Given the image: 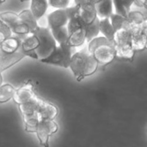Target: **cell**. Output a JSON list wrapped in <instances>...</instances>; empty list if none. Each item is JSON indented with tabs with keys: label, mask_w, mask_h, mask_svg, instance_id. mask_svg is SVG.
Returning <instances> with one entry per match:
<instances>
[{
	"label": "cell",
	"mask_w": 147,
	"mask_h": 147,
	"mask_svg": "<svg viewBox=\"0 0 147 147\" xmlns=\"http://www.w3.org/2000/svg\"><path fill=\"white\" fill-rule=\"evenodd\" d=\"M98 63L87 48L76 51L70 60L69 67L72 71L76 80L81 82L87 77L96 73L98 69Z\"/></svg>",
	"instance_id": "cell-1"
},
{
	"label": "cell",
	"mask_w": 147,
	"mask_h": 147,
	"mask_svg": "<svg viewBox=\"0 0 147 147\" xmlns=\"http://www.w3.org/2000/svg\"><path fill=\"white\" fill-rule=\"evenodd\" d=\"M87 49L100 65H108L115 59V44L104 36H97L88 42Z\"/></svg>",
	"instance_id": "cell-2"
},
{
	"label": "cell",
	"mask_w": 147,
	"mask_h": 147,
	"mask_svg": "<svg viewBox=\"0 0 147 147\" xmlns=\"http://www.w3.org/2000/svg\"><path fill=\"white\" fill-rule=\"evenodd\" d=\"M33 34H35L39 40V47L35 50V53L38 60H40L52 53V52L57 47V42L48 28L39 26Z\"/></svg>",
	"instance_id": "cell-3"
},
{
	"label": "cell",
	"mask_w": 147,
	"mask_h": 147,
	"mask_svg": "<svg viewBox=\"0 0 147 147\" xmlns=\"http://www.w3.org/2000/svg\"><path fill=\"white\" fill-rule=\"evenodd\" d=\"M75 52V48L71 47L70 46L60 47L57 45L55 49L52 52V53L49 56L40 59V61L43 64L53 65L63 68H68L71 58Z\"/></svg>",
	"instance_id": "cell-4"
},
{
	"label": "cell",
	"mask_w": 147,
	"mask_h": 147,
	"mask_svg": "<svg viewBox=\"0 0 147 147\" xmlns=\"http://www.w3.org/2000/svg\"><path fill=\"white\" fill-rule=\"evenodd\" d=\"M58 125L53 120L40 119L38 121L34 133L41 146L49 147V138L58 131Z\"/></svg>",
	"instance_id": "cell-5"
},
{
	"label": "cell",
	"mask_w": 147,
	"mask_h": 147,
	"mask_svg": "<svg viewBox=\"0 0 147 147\" xmlns=\"http://www.w3.org/2000/svg\"><path fill=\"white\" fill-rule=\"evenodd\" d=\"M68 21H69V15L66 8L58 9L51 12L47 16V22H48L49 29H54V28L65 27L67 25Z\"/></svg>",
	"instance_id": "cell-6"
},
{
	"label": "cell",
	"mask_w": 147,
	"mask_h": 147,
	"mask_svg": "<svg viewBox=\"0 0 147 147\" xmlns=\"http://www.w3.org/2000/svg\"><path fill=\"white\" fill-rule=\"evenodd\" d=\"M25 58H27V55L20 49L12 53H6L0 50V71L3 72L9 69Z\"/></svg>",
	"instance_id": "cell-7"
},
{
	"label": "cell",
	"mask_w": 147,
	"mask_h": 147,
	"mask_svg": "<svg viewBox=\"0 0 147 147\" xmlns=\"http://www.w3.org/2000/svg\"><path fill=\"white\" fill-rule=\"evenodd\" d=\"M36 96H37L34 91V85L31 81H28V83H26L17 90L16 89L13 100L15 101L16 103L19 105L32 100Z\"/></svg>",
	"instance_id": "cell-8"
},
{
	"label": "cell",
	"mask_w": 147,
	"mask_h": 147,
	"mask_svg": "<svg viewBox=\"0 0 147 147\" xmlns=\"http://www.w3.org/2000/svg\"><path fill=\"white\" fill-rule=\"evenodd\" d=\"M39 47V40L37 36L34 34H29L28 36L22 40L20 50L27 55V58H31L34 59H37V55L35 50Z\"/></svg>",
	"instance_id": "cell-9"
},
{
	"label": "cell",
	"mask_w": 147,
	"mask_h": 147,
	"mask_svg": "<svg viewBox=\"0 0 147 147\" xmlns=\"http://www.w3.org/2000/svg\"><path fill=\"white\" fill-rule=\"evenodd\" d=\"M79 19L83 25H88L92 23L98 18L96 5L90 3H86L79 6Z\"/></svg>",
	"instance_id": "cell-10"
},
{
	"label": "cell",
	"mask_w": 147,
	"mask_h": 147,
	"mask_svg": "<svg viewBox=\"0 0 147 147\" xmlns=\"http://www.w3.org/2000/svg\"><path fill=\"white\" fill-rule=\"evenodd\" d=\"M135 55V51L133 49L131 43L115 46V59L133 62Z\"/></svg>",
	"instance_id": "cell-11"
},
{
	"label": "cell",
	"mask_w": 147,
	"mask_h": 147,
	"mask_svg": "<svg viewBox=\"0 0 147 147\" xmlns=\"http://www.w3.org/2000/svg\"><path fill=\"white\" fill-rule=\"evenodd\" d=\"M85 43V32L84 27L78 28L69 33L68 45L71 47H79Z\"/></svg>",
	"instance_id": "cell-12"
},
{
	"label": "cell",
	"mask_w": 147,
	"mask_h": 147,
	"mask_svg": "<svg viewBox=\"0 0 147 147\" xmlns=\"http://www.w3.org/2000/svg\"><path fill=\"white\" fill-rule=\"evenodd\" d=\"M22 40L16 36H9L0 44V50L6 53H12L19 50Z\"/></svg>",
	"instance_id": "cell-13"
},
{
	"label": "cell",
	"mask_w": 147,
	"mask_h": 147,
	"mask_svg": "<svg viewBox=\"0 0 147 147\" xmlns=\"http://www.w3.org/2000/svg\"><path fill=\"white\" fill-rule=\"evenodd\" d=\"M30 9L29 10L34 16V18L38 21L47 12L48 8L47 0H30Z\"/></svg>",
	"instance_id": "cell-14"
},
{
	"label": "cell",
	"mask_w": 147,
	"mask_h": 147,
	"mask_svg": "<svg viewBox=\"0 0 147 147\" xmlns=\"http://www.w3.org/2000/svg\"><path fill=\"white\" fill-rule=\"evenodd\" d=\"M99 31L107 40L114 42L115 30L113 28L109 18H99Z\"/></svg>",
	"instance_id": "cell-15"
},
{
	"label": "cell",
	"mask_w": 147,
	"mask_h": 147,
	"mask_svg": "<svg viewBox=\"0 0 147 147\" xmlns=\"http://www.w3.org/2000/svg\"><path fill=\"white\" fill-rule=\"evenodd\" d=\"M113 1L112 0H102L96 5L97 16L101 18H109L113 14Z\"/></svg>",
	"instance_id": "cell-16"
},
{
	"label": "cell",
	"mask_w": 147,
	"mask_h": 147,
	"mask_svg": "<svg viewBox=\"0 0 147 147\" xmlns=\"http://www.w3.org/2000/svg\"><path fill=\"white\" fill-rule=\"evenodd\" d=\"M18 16H19L20 21L28 26L30 29V34H33L38 28L39 25H38L37 20L34 18V16H33V14L31 13L29 9H24L21 11L18 14Z\"/></svg>",
	"instance_id": "cell-17"
},
{
	"label": "cell",
	"mask_w": 147,
	"mask_h": 147,
	"mask_svg": "<svg viewBox=\"0 0 147 147\" xmlns=\"http://www.w3.org/2000/svg\"><path fill=\"white\" fill-rule=\"evenodd\" d=\"M50 30H51V33H52L54 40L57 42V45H59L60 47L69 46L68 45L69 33H68L66 26L61 27V28H59L50 29Z\"/></svg>",
	"instance_id": "cell-18"
},
{
	"label": "cell",
	"mask_w": 147,
	"mask_h": 147,
	"mask_svg": "<svg viewBox=\"0 0 147 147\" xmlns=\"http://www.w3.org/2000/svg\"><path fill=\"white\" fill-rule=\"evenodd\" d=\"M109 20H110V22H111L113 28H115V30H117L120 28H127L128 30L130 29L131 22L127 20V16H125L113 13L109 16Z\"/></svg>",
	"instance_id": "cell-19"
},
{
	"label": "cell",
	"mask_w": 147,
	"mask_h": 147,
	"mask_svg": "<svg viewBox=\"0 0 147 147\" xmlns=\"http://www.w3.org/2000/svg\"><path fill=\"white\" fill-rule=\"evenodd\" d=\"M85 32V42L90 41L92 39L97 37L100 34L99 31V17L92 23L88 25H83Z\"/></svg>",
	"instance_id": "cell-20"
},
{
	"label": "cell",
	"mask_w": 147,
	"mask_h": 147,
	"mask_svg": "<svg viewBox=\"0 0 147 147\" xmlns=\"http://www.w3.org/2000/svg\"><path fill=\"white\" fill-rule=\"evenodd\" d=\"M131 32L127 28H120L115 30L114 42L115 46L131 43Z\"/></svg>",
	"instance_id": "cell-21"
},
{
	"label": "cell",
	"mask_w": 147,
	"mask_h": 147,
	"mask_svg": "<svg viewBox=\"0 0 147 147\" xmlns=\"http://www.w3.org/2000/svg\"><path fill=\"white\" fill-rule=\"evenodd\" d=\"M16 88L10 84H4L0 86V103H5L13 99Z\"/></svg>",
	"instance_id": "cell-22"
},
{
	"label": "cell",
	"mask_w": 147,
	"mask_h": 147,
	"mask_svg": "<svg viewBox=\"0 0 147 147\" xmlns=\"http://www.w3.org/2000/svg\"><path fill=\"white\" fill-rule=\"evenodd\" d=\"M127 20L134 25H141L144 22H147L146 15L139 10H130L127 13Z\"/></svg>",
	"instance_id": "cell-23"
},
{
	"label": "cell",
	"mask_w": 147,
	"mask_h": 147,
	"mask_svg": "<svg viewBox=\"0 0 147 147\" xmlns=\"http://www.w3.org/2000/svg\"><path fill=\"white\" fill-rule=\"evenodd\" d=\"M0 20L4 22L9 27H11L12 25L16 24V22H20L19 16L17 13L13 11H4L0 13Z\"/></svg>",
	"instance_id": "cell-24"
},
{
	"label": "cell",
	"mask_w": 147,
	"mask_h": 147,
	"mask_svg": "<svg viewBox=\"0 0 147 147\" xmlns=\"http://www.w3.org/2000/svg\"><path fill=\"white\" fill-rule=\"evenodd\" d=\"M11 33L15 34H19V35H27L30 34V29L27 24H25L22 22H18L16 24L12 25L9 27Z\"/></svg>",
	"instance_id": "cell-25"
},
{
	"label": "cell",
	"mask_w": 147,
	"mask_h": 147,
	"mask_svg": "<svg viewBox=\"0 0 147 147\" xmlns=\"http://www.w3.org/2000/svg\"><path fill=\"white\" fill-rule=\"evenodd\" d=\"M12 33L8 25H6L4 22H3L0 20V44L8 37L11 36Z\"/></svg>",
	"instance_id": "cell-26"
},
{
	"label": "cell",
	"mask_w": 147,
	"mask_h": 147,
	"mask_svg": "<svg viewBox=\"0 0 147 147\" xmlns=\"http://www.w3.org/2000/svg\"><path fill=\"white\" fill-rule=\"evenodd\" d=\"M71 0H47L48 5L58 9H65L69 7Z\"/></svg>",
	"instance_id": "cell-27"
},
{
	"label": "cell",
	"mask_w": 147,
	"mask_h": 147,
	"mask_svg": "<svg viewBox=\"0 0 147 147\" xmlns=\"http://www.w3.org/2000/svg\"><path fill=\"white\" fill-rule=\"evenodd\" d=\"M113 1V5L115 9V13L122 16H127V13L122 6V0H112Z\"/></svg>",
	"instance_id": "cell-28"
},
{
	"label": "cell",
	"mask_w": 147,
	"mask_h": 147,
	"mask_svg": "<svg viewBox=\"0 0 147 147\" xmlns=\"http://www.w3.org/2000/svg\"><path fill=\"white\" fill-rule=\"evenodd\" d=\"M134 0H122V6L126 11V13L129 12L131 10L132 6L134 5Z\"/></svg>",
	"instance_id": "cell-29"
},
{
	"label": "cell",
	"mask_w": 147,
	"mask_h": 147,
	"mask_svg": "<svg viewBox=\"0 0 147 147\" xmlns=\"http://www.w3.org/2000/svg\"><path fill=\"white\" fill-rule=\"evenodd\" d=\"M134 4L139 8H146V0H134Z\"/></svg>",
	"instance_id": "cell-30"
},
{
	"label": "cell",
	"mask_w": 147,
	"mask_h": 147,
	"mask_svg": "<svg viewBox=\"0 0 147 147\" xmlns=\"http://www.w3.org/2000/svg\"><path fill=\"white\" fill-rule=\"evenodd\" d=\"M74 3H75V5H78V6H81L86 3H89L88 0H74Z\"/></svg>",
	"instance_id": "cell-31"
},
{
	"label": "cell",
	"mask_w": 147,
	"mask_h": 147,
	"mask_svg": "<svg viewBox=\"0 0 147 147\" xmlns=\"http://www.w3.org/2000/svg\"><path fill=\"white\" fill-rule=\"evenodd\" d=\"M102 0H88V2L91 4H94V5H96L98 3H100Z\"/></svg>",
	"instance_id": "cell-32"
},
{
	"label": "cell",
	"mask_w": 147,
	"mask_h": 147,
	"mask_svg": "<svg viewBox=\"0 0 147 147\" xmlns=\"http://www.w3.org/2000/svg\"><path fill=\"white\" fill-rule=\"evenodd\" d=\"M3 84V76H2V72L0 71V86Z\"/></svg>",
	"instance_id": "cell-33"
},
{
	"label": "cell",
	"mask_w": 147,
	"mask_h": 147,
	"mask_svg": "<svg viewBox=\"0 0 147 147\" xmlns=\"http://www.w3.org/2000/svg\"><path fill=\"white\" fill-rule=\"evenodd\" d=\"M6 1H7V0H0V4H3V3H4Z\"/></svg>",
	"instance_id": "cell-34"
},
{
	"label": "cell",
	"mask_w": 147,
	"mask_h": 147,
	"mask_svg": "<svg viewBox=\"0 0 147 147\" xmlns=\"http://www.w3.org/2000/svg\"><path fill=\"white\" fill-rule=\"evenodd\" d=\"M24 1H30V0H20V2H24Z\"/></svg>",
	"instance_id": "cell-35"
}]
</instances>
